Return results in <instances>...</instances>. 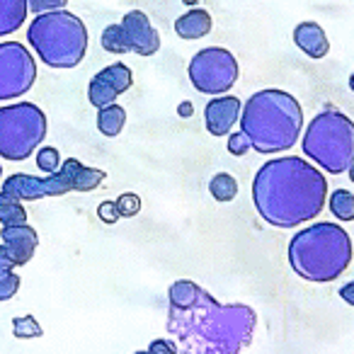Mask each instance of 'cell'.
I'll return each mask as SVG.
<instances>
[{
	"label": "cell",
	"instance_id": "obj_2",
	"mask_svg": "<svg viewBox=\"0 0 354 354\" xmlns=\"http://www.w3.org/2000/svg\"><path fill=\"white\" fill-rule=\"evenodd\" d=\"M328 202V180L318 165L299 156L267 160L252 180V204L262 221L294 228L313 221Z\"/></svg>",
	"mask_w": 354,
	"mask_h": 354
},
{
	"label": "cell",
	"instance_id": "obj_25",
	"mask_svg": "<svg viewBox=\"0 0 354 354\" xmlns=\"http://www.w3.org/2000/svg\"><path fill=\"white\" fill-rule=\"evenodd\" d=\"M20 291V277L12 270L0 272V301H10Z\"/></svg>",
	"mask_w": 354,
	"mask_h": 354
},
{
	"label": "cell",
	"instance_id": "obj_8",
	"mask_svg": "<svg viewBox=\"0 0 354 354\" xmlns=\"http://www.w3.org/2000/svg\"><path fill=\"white\" fill-rule=\"evenodd\" d=\"M46 138V114L35 102L0 107V158L22 162Z\"/></svg>",
	"mask_w": 354,
	"mask_h": 354
},
{
	"label": "cell",
	"instance_id": "obj_31",
	"mask_svg": "<svg viewBox=\"0 0 354 354\" xmlns=\"http://www.w3.org/2000/svg\"><path fill=\"white\" fill-rule=\"evenodd\" d=\"M339 296H342V301H344V304L354 306V279L349 281V284H344L342 289H339Z\"/></svg>",
	"mask_w": 354,
	"mask_h": 354
},
{
	"label": "cell",
	"instance_id": "obj_4",
	"mask_svg": "<svg viewBox=\"0 0 354 354\" xmlns=\"http://www.w3.org/2000/svg\"><path fill=\"white\" fill-rule=\"evenodd\" d=\"M352 238L342 226L320 221L299 231L289 243V265L301 279L328 284L352 265Z\"/></svg>",
	"mask_w": 354,
	"mask_h": 354
},
{
	"label": "cell",
	"instance_id": "obj_6",
	"mask_svg": "<svg viewBox=\"0 0 354 354\" xmlns=\"http://www.w3.org/2000/svg\"><path fill=\"white\" fill-rule=\"evenodd\" d=\"M301 148L320 170L342 175L354 165V122L337 109H323L306 127Z\"/></svg>",
	"mask_w": 354,
	"mask_h": 354
},
{
	"label": "cell",
	"instance_id": "obj_23",
	"mask_svg": "<svg viewBox=\"0 0 354 354\" xmlns=\"http://www.w3.org/2000/svg\"><path fill=\"white\" fill-rule=\"evenodd\" d=\"M12 335H15L17 339H35V337H41L44 330L37 323L35 315H20V318L12 320Z\"/></svg>",
	"mask_w": 354,
	"mask_h": 354
},
{
	"label": "cell",
	"instance_id": "obj_17",
	"mask_svg": "<svg viewBox=\"0 0 354 354\" xmlns=\"http://www.w3.org/2000/svg\"><path fill=\"white\" fill-rule=\"evenodd\" d=\"M27 0H0V37L15 35L27 20Z\"/></svg>",
	"mask_w": 354,
	"mask_h": 354
},
{
	"label": "cell",
	"instance_id": "obj_35",
	"mask_svg": "<svg viewBox=\"0 0 354 354\" xmlns=\"http://www.w3.org/2000/svg\"><path fill=\"white\" fill-rule=\"evenodd\" d=\"M133 354H151L148 349H138V352H133Z\"/></svg>",
	"mask_w": 354,
	"mask_h": 354
},
{
	"label": "cell",
	"instance_id": "obj_29",
	"mask_svg": "<svg viewBox=\"0 0 354 354\" xmlns=\"http://www.w3.org/2000/svg\"><path fill=\"white\" fill-rule=\"evenodd\" d=\"M148 352L151 354H177L175 344H172V339H153L151 344H148Z\"/></svg>",
	"mask_w": 354,
	"mask_h": 354
},
{
	"label": "cell",
	"instance_id": "obj_3",
	"mask_svg": "<svg viewBox=\"0 0 354 354\" xmlns=\"http://www.w3.org/2000/svg\"><path fill=\"white\" fill-rule=\"evenodd\" d=\"M241 131L250 141V148L262 156L289 151L304 129V109L294 95L284 90H260L241 112Z\"/></svg>",
	"mask_w": 354,
	"mask_h": 354
},
{
	"label": "cell",
	"instance_id": "obj_20",
	"mask_svg": "<svg viewBox=\"0 0 354 354\" xmlns=\"http://www.w3.org/2000/svg\"><path fill=\"white\" fill-rule=\"evenodd\" d=\"M209 192L216 202H233L238 194V183L236 177L228 175V172H218V175L212 177V183H209Z\"/></svg>",
	"mask_w": 354,
	"mask_h": 354
},
{
	"label": "cell",
	"instance_id": "obj_12",
	"mask_svg": "<svg viewBox=\"0 0 354 354\" xmlns=\"http://www.w3.org/2000/svg\"><path fill=\"white\" fill-rule=\"evenodd\" d=\"M119 25H122L124 35H127L131 54H138V56L158 54V49H160V35H158V30L151 25L146 12H141V10L127 12Z\"/></svg>",
	"mask_w": 354,
	"mask_h": 354
},
{
	"label": "cell",
	"instance_id": "obj_28",
	"mask_svg": "<svg viewBox=\"0 0 354 354\" xmlns=\"http://www.w3.org/2000/svg\"><path fill=\"white\" fill-rule=\"evenodd\" d=\"M97 216H100V221H104V223H117L119 218H122V214H119V207H117V202H102L97 207Z\"/></svg>",
	"mask_w": 354,
	"mask_h": 354
},
{
	"label": "cell",
	"instance_id": "obj_19",
	"mask_svg": "<svg viewBox=\"0 0 354 354\" xmlns=\"http://www.w3.org/2000/svg\"><path fill=\"white\" fill-rule=\"evenodd\" d=\"M328 207L337 221H354V194L349 189H335L328 197Z\"/></svg>",
	"mask_w": 354,
	"mask_h": 354
},
{
	"label": "cell",
	"instance_id": "obj_1",
	"mask_svg": "<svg viewBox=\"0 0 354 354\" xmlns=\"http://www.w3.org/2000/svg\"><path fill=\"white\" fill-rule=\"evenodd\" d=\"M167 333L177 354H241L250 347L257 313L245 304H218L197 281L167 289Z\"/></svg>",
	"mask_w": 354,
	"mask_h": 354
},
{
	"label": "cell",
	"instance_id": "obj_37",
	"mask_svg": "<svg viewBox=\"0 0 354 354\" xmlns=\"http://www.w3.org/2000/svg\"><path fill=\"white\" fill-rule=\"evenodd\" d=\"M0 180H3V162H0Z\"/></svg>",
	"mask_w": 354,
	"mask_h": 354
},
{
	"label": "cell",
	"instance_id": "obj_18",
	"mask_svg": "<svg viewBox=\"0 0 354 354\" xmlns=\"http://www.w3.org/2000/svg\"><path fill=\"white\" fill-rule=\"evenodd\" d=\"M127 124V112L122 104H107V107L97 109V129L104 136H119Z\"/></svg>",
	"mask_w": 354,
	"mask_h": 354
},
{
	"label": "cell",
	"instance_id": "obj_9",
	"mask_svg": "<svg viewBox=\"0 0 354 354\" xmlns=\"http://www.w3.org/2000/svg\"><path fill=\"white\" fill-rule=\"evenodd\" d=\"M187 73L199 93L216 97V95H226L236 85L241 68H238L236 56L228 49L209 46V49H202L192 56Z\"/></svg>",
	"mask_w": 354,
	"mask_h": 354
},
{
	"label": "cell",
	"instance_id": "obj_22",
	"mask_svg": "<svg viewBox=\"0 0 354 354\" xmlns=\"http://www.w3.org/2000/svg\"><path fill=\"white\" fill-rule=\"evenodd\" d=\"M102 49L109 51V54H129V41H127V35H124L122 25H109L104 27L102 32Z\"/></svg>",
	"mask_w": 354,
	"mask_h": 354
},
{
	"label": "cell",
	"instance_id": "obj_7",
	"mask_svg": "<svg viewBox=\"0 0 354 354\" xmlns=\"http://www.w3.org/2000/svg\"><path fill=\"white\" fill-rule=\"evenodd\" d=\"M104 177H107L104 170L83 165L78 158H68L61 162L59 170L46 177L15 172L0 183L3 185L0 192L17 202H39L44 197H64L68 192H93L95 187L102 185Z\"/></svg>",
	"mask_w": 354,
	"mask_h": 354
},
{
	"label": "cell",
	"instance_id": "obj_24",
	"mask_svg": "<svg viewBox=\"0 0 354 354\" xmlns=\"http://www.w3.org/2000/svg\"><path fill=\"white\" fill-rule=\"evenodd\" d=\"M37 167H39V170H44L46 175L56 172L61 167V153L56 151L54 146L39 148V151H37Z\"/></svg>",
	"mask_w": 354,
	"mask_h": 354
},
{
	"label": "cell",
	"instance_id": "obj_13",
	"mask_svg": "<svg viewBox=\"0 0 354 354\" xmlns=\"http://www.w3.org/2000/svg\"><path fill=\"white\" fill-rule=\"evenodd\" d=\"M243 102L236 95H216L212 102L204 107V122L212 136H228L238 122H241Z\"/></svg>",
	"mask_w": 354,
	"mask_h": 354
},
{
	"label": "cell",
	"instance_id": "obj_5",
	"mask_svg": "<svg viewBox=\"0 0 354 354\" xmlns=\"http://www.w3.org/2000/svg\"><path fill=\"white\" fill-rule=\"evenodd\" d=\"M27 41L49 68H75L88 51V27L66 8L41 12L27 27Z\"/></svg>",
	"mask_w": 354,
	"mask_h": 354
},
{
	"label": "cell",
	"instance_id": "obj_10",
	"mask_svg": "<svg viewBox=\"0 0 354 354\" xmlns=\"http://www.w3.org/2000/svg\"><path fill=\"white\" fill-rule=\"evenodd\" d=\"M37 83V61L20 41H0V102L17 100Z\"/></svg>",
	"mask_w": 354,
	"mask_h": 354
},
{
	"label": "cell",
	"instance_id": "obj_32",
	"mask_svg": "<svg viewBox=\"0 0 354 354\" xmlns=\"http://www.w3.org/2000/svg\"><path fill=\"white\" fill-rule=\"evenodd\" d=\"M180 114H183V117H189V114H192V104L183 102V107H180Z\"/></svg>",
	"mask_w": 354,
	"mask_h": 354
},
{
	"label": "cell",
	"instance_id": "obj_26",
	"mask_svg": "<svg viewBox=\"0 0 354 354\" xmlns=\"http://www.w3.org/2000/svg\"><path fill=\"white\" fill-rule=\"evenodd\" d=\"M117 207H119V214H122V216H136V214L141 212V197L127 192L117 199Z\"/></svg>",
	"mask_w": 354,
	"mask_h": 354
},
{
	"label": "cell",
	"instance_id": "obj_36",
	"mask_svg": "<svg viewBox=\"0 0 354 354\" xmlns=\"http://www.w3.org/2000/svg\"><path fill=\"white\" fill-rule=\"evenodd\" d=\"M185 3H187V6H194V3H197V0H185Z\"/></svg>",
	"mask_w": 354,
	"mask_h": 354
},
{
	"label": "cell",
	"instance_id": "obj_34",
	"mask_svg": "<svg viewBox=\"0 0 354 354\" xmlns=\"http://www.w3.org/2000/svg\"><path fill=\"white\" fill-rule=\"evenodd\" d=\"M347 172H349V180H352V183H354V165H352V167H349V170H347Z\"/></svg>",
	"mask_w": 354,
	"mask_h": 354
},
{
	"label": "cell",
	"instance_id": "obj_15",
	"mask_svg": "<svg viewBox=\"0 0 354 354\" xmlns=\"http://www.w3.org/2000/svg\"><path fill=\"white\" fill-rule=\"evenodd\" d=\"M294 44L310 59H325L330 51V41L318 22H301L294 27Z\"/></svg>",
	"mask_w": 354,
	"mask_h": 354
},
{
	"label": "cell",
	"instance_id": "obj_33",
	"mask_svg": "<svg viewBox=\"0 0 354 354\" xmlns=\"http://www.w3.org/2000/svg\"><path fill=\"white\" fill-rule=\"evenodd\" d=\"M349 90H352V93H354V73L349 75Z\"/></svg>",
	"mask_w": 354,
	"mask_h": 354
},
{
	"label": "cell",
	"instance_id": "obj_27",
	"mask_svg": "<svg viewBox=\"0 0 354 354\" xmlns=\"http://www.w3.org/2000/svg\"><path fill=\"white\" fill-rule=\"evenodd\" d=\"M248 151H252V148H250V141L245 138V133L238 131L228 136V153H231V156H245Z\"/></svg>",
	"mask_w": 354,
	"mask_h": 354
},
{
	"label": "cell",
	"instance_id": "obj_30",
	"mask_svg": "<svg viewBox=\"0 0 354 354\" xmlns=\"http://www.w3.org/2000/svg\"><path fill=\"white\" fill-rule=\"evenodd\" d=\"M3 270H15V262L10 260V255H8V250H6V245L0 243V272Z\"/></svg>",
	"mask_w": 354,
	"mask_h": 354
},
{
	"label": "cell",
	"instance_id": "obj_11",
	"mask_svg": "<svg viewBox=\"0 0 354 354\" xmlns=\"http://www.w3.org/2000/svg\"><path fill=\"white\" fill-rule=\"evenodd\" d=\"M133 83L131 68L124 64H112L102 68L97 75H93L88 85V100L93 107L102 109L107 104H114L122 93H127Z\"/></svg>",
	"mask_w": 354,
	"mask_h": 354
},
{
	"label": "cell",
	"instance_id": "obj_16",
	"mask_svg": "<svg viewBox=\"0 0 354 354\" xmlns=\"http://www.w3.org/2000/svg\"><path fill=\"white\" fill-rule=\"evenodd\" d=\"M214 20L207 10L202 8H194V10L185 12L183 17H177L175 20V32L180 39H202L212 32Z\"/></svg>",
	"mask_w": 354,
	"mask_h": 354
},
{
	"label": "cell",
	"instance_id": "obj_21",
	"mask_svg": "<svg viewBox=\"0 0 354 354\" xmlns=\"http://www.w3.org/2000/svg\"><path fill=\"white\" fill-rule=\"evenodd\" d=\"M27 223V212L22 202L0 192V226H20Z\"/></svg>",
	"mask_w": 354,
	"mask_h": 354
},
{
	"label": "cell",
	"instance_id": "obj_14",
	"mask_svg": "<svg viewBox=\"0 0 354 354\" xmlns=\"http://www.w3.org/2000/svg\"><path fill=\"white\" fill-rule=\"evenodd\" d=\"M0 241L6 245L10 260L15 267H25L32 260L37 245H39V236L32 226L20 223V226H3L0 228Z\"/></svg>",
	"mask_w": 354,
	"mask_h": 354
}]
</instances>
